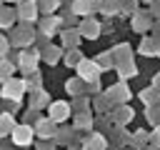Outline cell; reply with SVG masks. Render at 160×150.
Here are the masks:
<instances>
[{
	"label": "cell",
	"mask_w": 160,
	"mask_h": 150,
	"mask_svg": "<svg viewBox=\"0 0 160 150\" xmlns=\"http://www.w3.org/2000/svg\"><path fill=\"white\" fill-rule=\"evenodd\" d=\"M50 118H52V120H62V118H68V105H65V102H55V105L50 108Z\"/></svg>",
	"instance_id": "obj_2"
},
{
	"label": "cell",
	"mask_w": 160,
	"mask_h": 150,
	"mask_svg": "<svg viewBox=\"0 0 160 150\" xmlns=\"http://www.w3.org/2000/svg\"><path fill=\"white\" fill-rule=\"evenodd\" d=\"M0 52H5V40H0Z\"/></svg>",
	"instance_id": "obj_7"
},
{
	"label": "cell",
	"mask_w": 160,
	"mask_h": 150,
	"mask_svg": "<svg viewBox=\"0 0 160 150\" xmlns=\"http://www.w3.org/2000/svg\"><path fill=\"white\" fill-rule=\"evenodd\" d=\"M30 132H32V130H30L28 125H22V128H15V142H22V145H25V142L30 140Z\"/></svg>",
	"instance_id": "obj_3"
},
{
	"label": "cell",
	"mask_w": 160,
	"mask_h": 150,
	"mask_svg": "<svg viewBox=\"0 0 160 150\" xmlns=\"http://www.w3.org/2000/svg\"><path fill=\"white\" fill-rule=\"evenodd\" d=\"M20 15H22L25 20H32V18H35V5H32V2H30V5H25V8L20 10Z\"/></svg>",
	"instance_id": "obj_5"
},
{
	"label": "cell",
	"mask_w": 160,
	"mask_h": 150,
	"mask_svg": "<svg viewBox=\"0 0 160 150\" xmlns=\"http://www.w3.org/2000/svg\"><path fill=\"white\" fill-rule=\"evenodd\" d=\"M20 95H22V82H18V80H8V85H5V98L20 100Z\"/></svg>",
	"instance_id": "obj_1"
},
{
	"label": "cell",
	"mask_w": 160,
	"mask_h": 150,
	"mask_svg": "<svg viewBox=\"0 0 160 150\" xmlns=\"http://www.w3.org/2000/svg\"><path fill=\"white\" fill-rule=\"evenodd\" d=\"M10 70H12V68H10L8 62H2V65H0V75H2V78H8V75H10Z\"/></svg>",
	"instance_id": "obj_6"
},
{
	"label": "cell",
	"mask_w": 160,
	"mask_h": 150,
	"mask_svg": "<svg viewBox=\"0 0 160 150\" xmlns=\"http://www.w3.org/2000/svg\"><path fill=\"white\" fill-rule=\"evenodd\" d=\"M95 72H98V68H95L92 62H82V65H80V75H82L85 80H92Z\"/></svg>",
	"instance_id": "obj_4"
}]
</instances>
